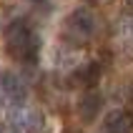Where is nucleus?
<instances>
[{
  "label": "nucleus",
  "mask_w": 133,
  "mask_h": 133,
  "mask_svg": "<svg viewBox=\"0 0 133 133\" xmlns=\"http://www.w3.org/2000/svg\"><path fill=\"white\" fill-rule=\"evenodd\" d=\"M101 105H103L101 93H98V90H93V88H88L81 98H78V105H75L78 118H81L83 123H93V121L98 118V113H101Z\"/></svg>",
  "instance_id": "nucleus-5"
},
{
  "label": "nucleus",
  "mask_w": 133,
  "mask_h": 133,
  "mask_svg": "<svg viewBox=\"0 0 133 133\" xmlns=\"http://www.w3.org/2000/svg\"><path fill=\"white\" fill-rule=\"evenodd\" d=\"M0 90L5 93L8 101H13V105H20L28 101V85L13 70H0Z\"/></svg>",
  "instance_id": "nucleus-4"
},
{
  "label": "nucleus",
  "mask_w": 133,
  "mask_h": 133,
  "mask_svg": "<svg viewBox=\"0 0 133 133\" xmlns=\"http://www.w3.org/2000/svg\"><path fill=\"white\" fill-rule=\"evenodd\" d=\"M8 126L18 133H40L45 126V118L38 108H28L25 103L13 105L10 116H8Z\"/></svg>",
  "instance_id": "nucleus-3"
},
{
  "label": "nucleus",
  "mask_w": 133,
  "mask_h": 133,
  "mask_svg": "<svg viewBox=\"0 0 133 133\" xmlns=\"http://www.w3.org/2000/svg\"><path fill=\"white\" fill-rule=\"evenodd\" d=\"M33 3H40V0H33Z\"/></svg>",
  "instance_id": "nucleus-11"
},
{
  "label": "nucleus",
  "mask_w": 133,
  "mask_h": 133,
  "mask_svg": "<svg viewBox=\"0 0 133 133\" xmlns=\"http://www.w3.org/2000/svg\"><path fill=\"white\" fill-rule=\"evenodd\" d=\"M96 30H98V20L93 15V10H88V8H75L63 20V35L75 45L88 43L96 35Z\"/></svg>",
  "instance_id": "nucleus-2"
},
{
  "label": "nucleus",
  "mask_w": 133,
  "mask_h": 133,
  "mask_svg": "<svg viewBox=\"0 0 133 133\" xmlns=\"http://www.w3.org/2000/svg\"><path fill=\"white\" fill-rule=\"evenodd\" d=\"M0 133H13V128L5 126V123H0Z\"/></svg>",
  "instance_id": "nucleus-8"
},
{
  "label": "nucleus",
  "mask_w": 133,
  "mask_h": 133,
  "mask_svg": "<svg viewBox=\"0 0 133 133\" xmlns=\"http://www.w3.org/2000/svg\"><path fill=\"white\" fill-rule=\"evenodd\" d=\"M65 133H81V131H73V128H68V131Z\"/></svg>",
  "instance_id": "nucleus-10"
},
{
  "label": "nucleus",
  "mask_w": 133,
  "mask_h": 133,
  "mask_svg": "<svg viewBox=\"0 0 133 133\" xmlns=\"http://www.w3.org/2000/svg\"><path fill=\"white\" fill-rule=\"evenodd\" d=\"M5 50L13 60H20V63H35L38 60L40 40L23 18L13 20L5 28Z\"/></svg>",
  "instance_id": "nucleus-1"
},
{
  "label": "nucleus",
  "mask_w": 133,
  "mask_h": 133,
  "mask_svg": "<svg viewBox=\"0 0 133 133\" xmlns=\"http://www.w3.org/2000/svg\"><path fill=\"white\" fill-rule=\"evenodd\" d=\"M101 133H133V118L126 111H111L103 118Z\"/></svg>",
  "instance_id": "nucleus-7"
},
{
  "label": "nucleus",
  "mask_w": 133,
  "mask_h": 133,
  "mask_svg": "<svg viewBox=\"0 0 133 133\" xmlns=\"http://www.w3.org/2000/svg\"><path fill=\"white\" fill-rule=\"evenodd\" d=\"M123 3H126V10L133 15V0H123Z\"/></svg>",
  "instance_id": "nucleus-9"
},
{
  "label": "nucleus",
  "mask_w": 133,
  "mask_h": 133,
  "mask_svg": "<svg viewBox=\"0 0 133 133\" xmlns=\"http://www.w3.org/2000/svg\"><path fill=\"white\" fill-rule=\"evenodd\" d=\"M101 81V65L98 63H83L81 68H75L73 73H70V85L75 88H96V83Z\"/></svg>",
  "instance_id": "nucleus-6"
}]
</instances>
